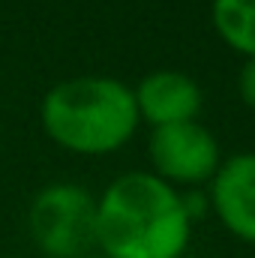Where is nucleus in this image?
I'll use <instances>...</instances> for the list:
<instances>
[{
    "instance_id": "obj_8",
    "label": "nucleus",
    "mask_w": 255,
    "mask_h": 258,
    "mask_svg": "<svg viewBox=\"0 0 255 258\" xmlns=\"http://www.w3.org/2000/svg\"><path fill=\"white\" fill-rule=\"evenodd\" d=\"M237 90H240V99L255 111V60H246L240 75H237Z\"/></svg>"
},
{
    "instance_id": "obj_5",
    "label": "nucleus",
    "mask_w": 255,
    "mask_h": 258,
    "mask_svg": "<svg viewBox=\"0 0 255 258\" xmlns=\"http://www.w3.org/2000/svg\"><path fill=\"white\" fill-rule=\"evenodd\" d=\"M210 207L243 243H255V153L243 150L222 159L219 171L210 180Z\"/></svg>"
},
{
    "instance_id": "obj_1",
    "label": "nucleus",
    "mask_w": 255,
    "mask_h": 258,
    "mask_svg": "<svg viewBox=\"0 0 255 258\" xmlns=\"http://www.w3.org/2000/svg\"><path fill=\"white\" fill-rule=\"evenodd\" d=\"M192 237L183 195L153 171H126L96 198V246L105 258H180Z\"/></svg>"
},
{
    "instance_id": "obj_3",
    "label": "nucleus",
    "mask_w": 255,
    "mask_h": 258,
    "mask_svg": "<svg viewBox=\"0 0 255 258\" xmlns=\"http://www.w3.org/2000/svg\"><path fill=\"white\" fill-rule=\"evenodd\" d=\"M27 231L45 258H90L96 249V198L75 183H51L33 195Z\"/></svg>"
},
{
    "instance_id": "obj_10",
    "label": "nucleus",
    "mask_w": 255,
    "mask_h": 258,
    "mask_svg": "<svg viewBox=\"0 0 255 258\" xmlns=\"http://www.w3.org/2000/svg\"><path fill=\"white\" fill-rule=\"evenodd\" d=\"M90 258H105V255H90Z\"/></svg>"
},
{
    "instance_id": "obj_4",
    "label": "nucleus",
    "mask_w": 255,
    "mask_h": 258,
    "mask_svg": "<svg viewBox=\"0 0 255 258\" xmlns=\"http://www.w3.org/2000/svg\"><path fill=\"white\" fill-rule=\"evenodd\" d=\"M147 156L153 174L174 189L210 183L222 165V147L216 135L198 120L153 129L147 138Z\"/></svg>"
},
{
    "instance_id": "obj_6",
    "label": "nucleus",
    "mask_w": 255,
    "mask_h": 258,
    "mask_svg": "<svg viewBox=\"0 0 255 258\" xmlns=\"http://www.w3.org/2000/svg\"><path fill=\"white\" fill-rule=\"evenodd\" d=\"M132 96L138 120H147L153 129L198 120L201 111V87L195 84L192 75L177 69H156L144 75L135 84Z\"/></svg>"
},
{
    "instance_id": "obj_7",
    "label": "nucleus",
    "mask_w": 255,
    "mask_h": 258,
    "mask_svg": "<svg viewBox=\"0 0 255 258\" xmlns=\"http://www.w3.org/2000/svg\"><path fill=\"white\" fill-rule=\"evenodd\" d=\"M210 21L231 51L255 60V0H213Z\"/></svg>"
},
{
    "instance_id": "obj_2",
    "label": "nucleus",
    "mask_w": 255,
    "mask_h": 258,
    "mask_svg": "<svg viewBox=\"0 0 255 258\" xmlns=\"http://www.w3.org/2000/svg\"><path fill=\"white\" fill-rule=\"evenodd\" d=\"M45 135L78 156H108L138 129L132 87L111 75H75L57 81L39 105Z\"/></svg>"
},
{
    "instance_id": "obj_9",
    "label": "nucleus",
    "mask_w": 255,
    "mask_h": 258,
    "mask_svg": "<svg viewBox=\"0 0 255 258\" xmlns=\"http://www.w3.org/2000/svg\"><path fill=\"white\" fill-rule=\"evenodd\" d=\"M3 258H18V255H3Z\"/></svg>"
}]
</instances>
